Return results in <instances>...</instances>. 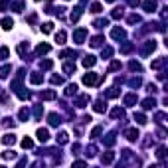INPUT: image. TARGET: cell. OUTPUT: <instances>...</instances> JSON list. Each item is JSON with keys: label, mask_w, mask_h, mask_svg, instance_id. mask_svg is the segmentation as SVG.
<instances>
[{"label": "cell", "mask_w": 168, "mask_h": 168, "mask_svg": "<svg viewBox=\"0 0 168 168\" xmlns=\"http://www.w3.org/2000/svg\"><path fill=\"white\" fill-rule=\"evenodd\" d=\"M105 2H115V0H105Z\"/></svg>", "instance_id": "obj_52"}, {"label": "cell", "mask_w": 168, "mask_h": 168, "mask_svg": "<svg viewBox=\"0 0 168 168\" xmlns=\"http://www.w3.org/2000/svg\"><path fill=\"white\" fill-rule=\"evenodd\" d=\"M87 101H89V95H81L79 99H77V103H75V105H77V107H85V103H87Z\"/></svg>", "instance_id": "obj_25"}, {"label": "cell", "mask_w": 168, "mask_h": 168, "mask_svg": "<svg viewBox=\"0 0 168 168\" xmlns=\"http://www.w3.org/2000/svg\"><path fill=\"white\" fill-rule=\"evenodd\" d=\"M85 36H87V30H85V28H79L75 34H73V40H75V44H83Z\"/></svg>", "instance_id": "obj_2"}, {"label": "cell", "mask_w": 168, "mask_h": 168, "mask_svg": "<svg viewBox=\"0 0 168 168\" xmlns=\"http://www.w3.org/2000/svg\"><path fill=\"white\" fill-rule=\"evenodd\" d=\"M103 42H105V38H103V36H95V38L91 40V48H99Z\"/></svg>", "instance_id": "obj_15"}, {"label": "cell", "mask_w": 168, "mask_h": 168, "mask_svg": "<svg viewBox=\"0 0 168 168\" xmlns=\"http://www.w3.org/2000/svg\"><path fill=\"white\" fill-rule=\"evenodd\" d=\"M111 115L117 119V117H123V115H125V111H123V109H113V113H111Z\"/></svg>", "instance_id": "obj_41"}, {"label": "cell", "mask_w": 168, "mask_h": 168, "mask_svg": "<svg viewBox=\"0 0 168 168\" xmlns=\"http://www.w3.org/2000/svg\"><path fill=\"white\" fill-rule=\"evenodd\" d=\"M162 63H164V59H154V62H152V67H154V69H158Z\"/></svg>", "instance_id": "obj_47"}, {"label": "cell", "mask_w": 168, "mask_h": 168, "mask_svg": "<svg viewBox=\"0 0 168 168\" xmlns=\"http://www.w3.org/2000/svg\"><path fill=\"white\" fill-rule=\"evenodd\" d=\"M52 67H53L52 59H44V62H42V69H52Z\"/></svg>", "instance_id": "obj_32"}, {"label": "cell", "mask_w": 168, "mask_h": 168, "mask_svg": "<svg viewBox=\"0 0 168 168\" xmlns=\"http://www.w3.org/2000/svg\"><path fill=\"white\" fill-rule=\"evenodd\" d=\"M52 83H53V85H62V83H63V77L53 75V77H52Z\"/></svg>", "instance_id": "obj_38"}, {"label": "cell", "mask_w": 168, "mask_h": 168, "mask_svg": "<svg viewBox=\"0 0 168 168\" xmlns=\"http://www.w3.org/2000/svg\"><path fill=\"white\" fill-rule=\"evenodd\" d=\"M129 67L133 69V71H142V67H140V63H139V62H130V63H129Z\"/></svg>", "instance_id": "obj_31"}, {"label": "cell", "mask_w": 168, "mask_h": 168, "mask_svg": "<svg viewBox=\"0 0 168 168\" xmlns=\"http://www.w3.org/2000/svg\"><path fill=\"white\" fill-rule=\"evenodd\" d=\"M52 30H53V24H52V22H46V24H42V32H44V34H50Z\"/></svg>", "instance_id": "obj_26"}, {"label": "cell", "mask_w": 168, "mask_h": 168, "mask_svg": "<svg viewBox=\"0 0 168 168\" xmlns=\"http://www.w3.org/2000/svg\"><path fill=\"white\" fill-rule=\"evenodd\" d=\"M50 50H52V46H50V44H40L38 48H36V53H38V56H44V53H48Z\"/></svg>", "instance_id": "obj_6"}, {"label": "cell", "mask_w": 168, "mask_h": 168, "mask_svg": "<svg viewBox=\"0 0 168 168\" xmlns=\"http://www.w3.org/2000/svg\"><path fill=\"white\" fill-rule=\"evenodd\" d=\"M129 4L130 6H139V0H129Z\"/></svg>", "instance_id": "obj_51"}, {"label": "cell", "mask_w": 168, "mask_h": 168, "mask_svg": "<svg viewBox=\"0 0 168 168\" xmlns=\"http://www.w3.org/2000/svg\"><path fill=\"white\" fill-rule=\"evenodd\" d=\"M111 36H113V38L115 40H123L127 36V32L123 28H113V32H111Z\"/></svg>", "instance_id": "obj_4"}, {"label": "cell", "mask_w": 168, "mask_h": 168, "mask_svg": "<svg viewBox=\"0 0 168 168\" xmlns=\"http://www.w3.org/2000/svg\"><path fill=\"white\" fill-rule=\"evenodd\" d=\"M134 121H136L139 125H144V123H146V117H144L142 113H134Z\"/></svg>", "instance_id": "obj_23"}, {"label": "cell", "mask_w": 168, "mask_h": 168, "mask_svg": "<svg viewBox=\"0 0 168 168\" xmlns=\"http://www.w3.org/2000/svg\"><path fill=\"white\" fill-rule=\"evenodd\" d=\"M99 134H101V127H95V129L91 130V136H93V139H97Z\"/></svg>", "instance_id": "obj_46"}, {"label": "cell", "mask_w": 168, "mask_h": 168, "mask_svg": "<svg viewBox=\"0 0 168 168\" xmlns=\"http://www.w3.org/2000/svg\"><path fill=\"white\" fill-rule=\"evenodd\" d=\"M65 40H67V34H65V32H58V34H56V42H58L59 46H63V44H65Z\"/></svg>", "instance_id": "obj_11"}, {"label": "cell", "mask_w": 168, "mask_h": 168, "mask_svg": "<svg viewBox=\"0 0 168 168\" xmlns=\"http://www.w3.org/2000/svg\"><path fill=\"white\" fill-rule=\"evenodd\" d=\"M154 105H156V101H154V99H144V101H142V107H144V109H152Z\"/></svg>", "instance_id": "obj_24"}, {"label": "cell", "mask_w": 168, "mask_h": 168, "mask_svg": "<svg viewBox=\"0 0 168 168\" xmlns=\"http://www.w3.org/2000/svg\"><path fill=\"white\" fill-rule=\"evenodd\" d=\"M30 117V113H28V109H22L20 111V121H26Z\"/></svg>", "instance_id": "obj_40"}, {"label": "cell", "mask_w": 168, "mask_h": 168, "mask_svg": "<svg viewBox=\"0 0 168 168\" xmlns=\"http://www.w3.org/2000/svg\"><path fill=\"white\" fill-rule=\"evenodd\" d=\"M12 26H14V20L12 18H4L2 20V28L4 30H12Z\"/></svg>", "instance_id": "obj_18"}, {"label": "cell", "mask_w": 168, "mask_h": 168, "mask_svg": "<svg viewBox=\"0 0 168 168\" xmlns=\"http://www.w3.org/2000/svg\"><path fill=\"white\" fill-rule=\"evenodd\" d=\"M130 50H133V44H125V46L121 48V52H123V53H129Z\"/></svg>", "instance_id": "obj_43"}, {"label": "cell", "mask_w": 168, "mask_h": 168, "mask_svg": "<svg viewBox=\"0 0 168 168\" xmlns=\"http://www.w3.org/2000/svg\"><path fill=\"white\" fill-rule=\"evenodd\" d=\"M79 16H81V8H75V12H71V20H73V22H77Z\"/></svg>", "instance_id": "obj_35"}, {"label": "cell", "mask_w": 168, "mask_h": 168, "mask_svg": "<svg viewBox=\"0 0 168 168\" xmlns=\"http://www.w3.org/2000/svg\"><path fill=\"white\" fill-rule=\"evenodd\" d=\"M125 136L129 140H136V139H139V130H136V129H127L125 130Z\"/></svg>", "instance_id": "obj_7"}, {"label": "cell", "mask_w": 168, "mask_h": 168, "mask_svg": "<svg viewBox=\"0 0 168 168\" xmlns=\"http://www.w3.org/2000/svg\"><path fill=\"white\" fill-rule=\"evenodd\" d=\"M91 12H93V14H99V12H101V4H99V2H93V4H91Z\"/></svg>", "instance_id": "obj_36"}, {"label": "cell", "mask_w": 168, "mask_h": 168, "mask_svg": "<svg viewBox=\"0 0 168 168\" xmlns=\"http://www.w3.org/2000/svg\"><path fill=\"white\" fill-rule=\"evenodd\" d=\"M2 158H4V160H14L16 152H12V150H10V152H4V154H2Z\"/></svg>", "instance_id": "obj_34"}, {"label": "cell", "mask_w": 168, "mask_h": 168, "mask_svg": "<svg viewBox=\"0 0 168 168\" xmlns=\"http://www.w3.org/2000/svg\"><path fill=\"white\" fill-rule=\"evenodd\" d=\"M113 56V50L111 48H103V58H111Z\"/></svg>", "instance_id": "obj_45"}, {"label": "cell", "mask_w": 168, "mask_h": 168, "mask_svg": "<svg viewBox=\"0 0 168 168\" xmlns=\"http://www.w3.org/2000/svg\"><path fill=\"white\" fill-rule=\"evenodd\" d=\"M117 69H121V62H113L109 65V71H117Z\"/></svg>", "instance_id": "obj_39"}, {"label": "cell", "mask_w": 168, "mask_h": 168, "mask_svg": "<svg viewBox=\"0 0 168 168\" xmlns=\"http://www.w3.org/2000/svg\"><path fill=\"white\" fill-rule=\"evenodd\" d=\"M10 56V50L8 48H0V59H6Z\"/></svg>", "instance_id": "obj_33"}, {"label": "cell", "mask_w": 168, "mask_h": 168, "mask_svg": "<svg viewBox=\"0 0 168 168\" xmlns=\"http://www.w3.org/2000/svg\"><path fill=\"white\" fill-rule=\"evenodd\" d=\"M63 71H65L67 75H71V73L75 71V63H69V62H67V63H63Z\"/></svg>", "instance_id": "obj_17"}, {"label": "cell", "mask_w": 168, "mask_h": 168, "mask_svg": "<svg viewBox=\"0 0 168 168\" xmlns=\"http://www.w3.org/2000/svg\"><path fill=\"white\" fill-rule=\"evenodd\" d=\"M6 6H8V2H6V0H0V12H2Z\"/></svg>", "instance_id": "obj_50"}, {"label": "cell", "mask_w": 168, "mask_h": 168, "mask_svg": "<svg viewBox=\"0 0 168 168\" xmlns=\"http://www.w3.org/2000/svg\"><path fill=\"white\" fill-rule=\"evenodd\" d=\"M22 146H24V148H32V146H34V140L26 136V139H22Z\"/></svg>", "instance_id": "obj_29"}, {"label": "cell", "mask_w": 168, "mask_h": 168, "mask_svg": "<svg viewBox=\"0 0 168 168\" xmlns=\"http://www.w3.org/2000/svg\"><path fill=\"white\" fill-rule=\"evenodd\" d=\"M38 140L40 142H48V139H50V133H48V129H38Z\"/></svg>", "instance_id": "obj_3"}, {"label": "cell", "mask_w": 168, "mask_h": 168, "mask_svg": "<svg viewBox=\"0 0 168 168\" xmlns=\"http://www.w3.org/2000/svg\"><path fill=\"white\" fill-rule=\"evenodd\" d=\"M93 109H95L97 113H103V111L107 109V105H105V103H103V101H97L95 105H93Z\"/></svg>", "instance_id": "obj_20"}, {"label": "cell", "mask_w": 168, "mask_h": 168, "mask_svg": "<svg viewBox=\"0 0 168 168\" xmlns=\"http://www.w3.org/2000/svg\"><path fill=\"white\" fill-rule=\"evenodd\" d=\"M95 62H97L95 56H85V58H83V65H85V67H93Z\"/></svg>", "instance_id": "obj_8"}, {"label": "cell", "mask_w": 168, "mask_h": 168, "mask_svg": "<svg viewBox=\"0 0 168 168\" xmlns=\"http://www.w3.org/2000/svg\"><path fill=\"white\" fill-rule=\"evenodd\" d=\"M164 154H166V148H162V146H160L158 152H156V156H158V158H164Z\"/></svg>", "instance_id": "obj_48"}, {"label": "cell", "mask_w": 168, "mask_h": 168, "mask_svg": "<svg viewBox=\"0 0 168 168\" xmlns=\"http://www.w3.org/2000/svg\"><path fill=\"white\" fill-rule=\"evenodd\" d=\"M154 48H156V42H146V46H144V50H142V53H150V52H154Z\"/></svg>", "instance_id": "obj_16"}, {"label": "cell", "mask_w": 168, "mask_h": 168, "mask_svg": "<svg viewBox=\"0 0 168 168\" xmlns=\"http://www.w3.org/2000/svg\"><path fill=\"white\" fill-rule=\"evenodd\" d=\"M14 142H16L14 134H4V136H2V144H14Z\"/></svg>", "instance_id": "obj_13"}, {"label": "cell", "mask_w": 168, "mask_h": 168, "mask_svg": "<svg viewBox=\"0 0 168 168\" xmlns=\"http://www.w3.org/2000/svg\"><path fill=\"white\" fill-rule=\"evenodd\" d=\"M107 24H109L107 20H97V22H95L93 26H95V28H103V26H107Z\"/></svg>", "instance_id": "obj_42"}, {"label": "cell", "mask_w": 168, "mask_h": 168, "mask_svg": "<svg viewBox=\"0 0 168 168\" xmlns=\"http://www.w3.org/2000/svg\"><path fill=\"white\" fill-rule=\"evenodd\" d=\"M105 144L107 146H113V144H115V134H109V136L105 139Z\"/></svg>", "instance_id": "obj_37"}, {"label": "cell", "mask_w": 168, "mask_h": 168, "mask_svg": "<svg viewBox=\"0 0 168 168\" xmlns=\"http://www.w3.org/2000/svg\"><path fill=\"white\" fill-rule=\"evenodd\" d=\"M53 97H56V91H52V89H48V91H44V93H42V99H46V101L53 99Z\"/></svg>", "instance_id": "obj_22"}, {"label": "cell", "mask_w": 168, "mask_h": 168, "mask_svg": "<svg viewBox=\"0 0 168 168\" xmlns=\"http://www.w3.org/2000/svg\"><path fill=\"white\" fill-rule=\"evenodd\" d=\"M142 8L146 10V12H154V10H156V0H144Z\"/></svg>", "instance_id": "obj_5"}, {"label": "cell", "mask_w": 168, "mask_h": 168, "mask_svg": "<svg viewBox=\"0 0 168 168\" xmlns=\"http://www.w3.org/2000/svg\"><path fill=\"white\" fill-rule=\"evenodd\" d=\"M99 79L101 77L97 75V73H85V75H83V83H85V85H97V83H99Z\"/></svg>", "instance_id": "obj_1"}, {"label": "cell", "mask_w": 168, "mask_h": 168, "mask_svg": "<svg viewBox=\"0 0 168 168\" xmlns=\"http://www.w3.org/2000/svg\"><path fill=\"white\" fill-rule=\"evenodd\" d=\"M48 119H50V125H52V127H58L59 123H62V119H59V115H56V113H52V115H50Z\"/></svg>", "instance_id": "obj_10"}, {"label": "cell", "mask_w": 168, "mask_h": 168, "mask_svg": "<svg viewBox=\"0 0 168 168\" xmlns=\"http://www.w3.org/2000/svg\"><path fill=\"white\" fill-rule=\"evenodd\" d=\"M75 93H77V85L75 83H71V85L65 87V95H75Z\"/></svg>", "instance_id": "obj_21"}, {"label": "cell", "mask_w": 168, "mask_h": 168, "mask_svg": "<svg viewBox=\"0 0 168 168\" xmlns=\"http://www.w3.org/2000/svg\"><path fill=\"white\" fill-rule=\"evenodd\" d=\"M139 20H140L139 16H134V14H133V16H130V18H129V22H130V24H134V22H139Z\"/></svg>", "instance_id": "obj_49"}, {"label": "cell", "mask_w": 168, "mask_h": 168, "mask_svg": "<svg viewBox=\"0 0 168 168\" xmlns=\"http://www.w3.org/2000/svg\"><path fill=\"white\" fill-rule=\"evenodd\" d=\"M8 73H10V65L0 67V79H4V77H8Z\"/></svg>", "instance_id": "obj_27"}, {"label": "cell", "mask_w": 168, "mask_h": 168, "mask_svg": "<svg viewBox=\"0 0 168 168\" xmlns=\"http://www.w3.org/2000/svg\"><path fill=\"white\" fill-rule=\"evenodd\" d=\"M121 16H123V10H121V8H117V10H113V18H115V20H119V18H121Z\"/></svg>", "instance_id": "obj_44"}, {"label": "cell", "mask_w": 168, "mask_h": 168, "mask_svg": "<svg viewBox=\"0 0 168 168\" xmlns=\"http://www.w3.org/2000/svg\"><path fill=\"white\" fill-rule=\"evenodd\" d=\"M113 158H115V154H113V152H105L101 160H103V164H111V162H113Z\"/></svg>", "instance_id": "obj_19"}, {"label": "cell", "mask_w": 168, "mask_h": 168, "mask_svg": "<svg viewBox=\"0 0 168 168\" xmlns=\"http://www.w3.org/2000/svg\"><path fill=\"white\" fill-rule=\"evenodd\" d=\"M67 140H69V139H67V133H59V134H58V142H59V144H65Z\"/></svg>", "instance_id": "obj_30"}, {"label": "cell", "mask_w": 168, "mask_h": 168, "mask_svg": "<svg viewBox=\"0 0 168 168\" xmlns=\"http://www.w3.org/2000/svg\"><path fill=\"white\" fill-rule=\"evenodd\" d=\"M24 6H26L24 0H18V2H14V4H12V10H14V12H22V10H24Z\"/></svg>", "instance_id": "obj_14"}, {"label": "cell", "mask_w": 168, "mask_h": 168, "mask_svg": "<svg viewBox=\"0 0 168 168\" xmlns=\"http://www.w3.org/2000/svg\"><path fill=\"white\" fill-rule=\"evenodd\" d=\"M117 95H119V89H117V87H111L109 91L105 93V97H111V99H113V97H117Z\"/></svg>", "instance_id": "obj_28"}, {"label": "cell", "mask_w": 168, "mask_h": 168, "mask_svg": "<svg viewBox=\"0 0 168 168\" xmlns=\"http://www.w3.org/2000/svg\"><path fill=\"white\" fill-rule=\"evenodd\" d=\"M30 81H32L34 85H38V83L44 81V75H40V73H32V75H30Z\"/></svg>", "instance_id": "obj_12"}, {"label": "cell", "mask_w": 168, "mask_h": 168, "mask_svg": "<svg viewBox=\"0 0 168 168\" xmlns=\"http://www.w3.org/2000/svg\"><path fill=\"white\" fill-rule=\"evenodd\" d=\"M134 103H136V95H134V93H129V95L125 97V105L127 107H133Z\"/></svg>", "instance_id": "obj_9"}]
</instances>
